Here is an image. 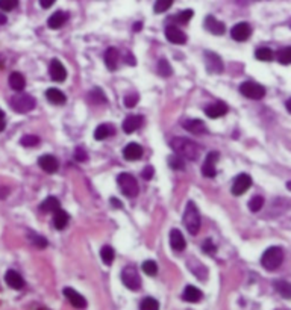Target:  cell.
I'll use <instances>...</instances> for the list:
<instances>
[{
    "mask_svg": "<svg viewBox=\"0 0 291 310\" xmlns=\"http://www.w3.org/2000/svg\"><path fill=\"white\" fill-rule=\"evenodd\" d=\"M170 147L173 149V152L178 156H181L182 159H186V160H191V162L197 160L199 155H200V150L196 146V142H193L188 138H181V136L173 138L170 141Z\"/></svg>",
    "mask_w": 291,
    "mask_h": 310,
    "instance_id": "6da1fadb",
    "label": "cell"
},
{
    "mask_svg": "<svg viewBox=\"0 0 291 310\" xmlns=\"http://www.w3.org/2000/svg\"><path fill=\"white\" fill-rule=\"evenodd\" d=\"M183 224L186 227V230H188L191 235H197L199 230H200V224H202L200 214H199L197 206L193 201H190L188 204H186V208H185V212H183Z\"/></svg>",
    "mask_w": 291,
    "mask_h": 310,
    "instance_id": "7a4b0ae2",
    "label": "cell"
},
{
    "mask_svg": "<svg viewBox=\"0 0 291 310\" xmlns=\"http://www.w3.org/2000/svg\"><path fill=\"white\" fill-rule=\"evenodd\" d=\"M284 260V251L281 247H270L264 251L261 257V265L265 268L267 271H275L281 266Z\"/></svg>",
    "mask_w": 291,
    "mask_h": 310,
    "instance_id": "3957f363",
    "label": "cell"
},
{
    "mask_svg": "<svg viewBox=\"0 0 291 310\" xmlns=\"http://www.w3.org/2000/svg\"><path fill=\"white\" fill-rule=\"evenodd\" d=\"M36 106L35 103V98L29 94H25V93H20V94H15L12 98H11V108L18 112V114H26V112H31L34 111Z\"/></svg>",
    "mask_w": 291,
    "mask_h": 310,
    "instance_id": "277c9868",
    "label": "cell"
},
{
    "mask_svg": "<svg viewBox=\"0 0 291 310\" xmlns=\"http://www.w3.org/2000/svg\"><path fill=\"white\" fill-rule=\"evenodd\" d=\"M117 183L120 186L121 192L126 195V197H129V198L135 197L138 194V191H140L137 179L132 174H129V173H121V174H118Z\"/></svg>",
    "mask_w": 291,
    "mask_h": 310,
    "instance_id": "5b68a950",
    "label": "cell"
},
{
    "mask_svg": "<svg viewBox=\"0 0 291 310\" xmlns=\"http://www.w3.org/2000/svg\"><path fill=\"white\" fill-rule=\"evenodd\" d=\"M121 281L131 291H138L141 287V277L138 276L137 268L134 266H126L121 271Z\"/></svg>",
    "mask_w": 291,
    "mask_h": 310,
    "instance_id": "8992f818",
    "label": "cell"
},
{
    "mask_svg": "<svg viewBox=\"0 0 291 310\" xmlns=\"http://www.w3.org/2000/svg\"><path fill=\"white\" fill-rule=\"evenodd\" d=\"M240 93L247 97V98H252V100H261L265 95V88L256 82H243L240 85Z\"/></svg>",
    "mask_w": 291,
    "mask_h": 310,
    "instance_id": "52a82bcc",
    "label": "cell"
},
{
    "mask_svg": "<svg viewBox=\"0 0 291 310\" xmlns=\"http://www.w3.org/2000/svg\"><path fill=\"white\" fill-rule=\"evenodd\" d=\"M205 65H206V70L210 73L218 74V73L223 71V61L214 52H205Z\"/></svg>",
    "mask_w": 291,
    "mask_h": 310,
    "instance_id": "ba28073f",
    "label": "cell"
},
{
    "mask_svg": "<svg viewBox=\"0 0 291 310\" xmlns=\"http://www.w3.org/2000/svg\"><path fill=\"white\" fill-rule=\"evenodd\" d=\"M252 186V177L249 174H240L235 177L234 180V185H232V194L240 197L243 195L249 188Z\"/></svg>",
    "mask_w": 291,
    "mask_h": 310,
    "instance_id": "9c48e42d",
    "label": "cell"
},
{
    "mask_svg": "<svg viewBox=\"0 0 291 310\" xmlns=\"http://www.w3.org/2000/svg\"><path fill=\"white\" fill-rule=\"evenodd\" d=\"M218 153L217 152H211V153H208L206 159H205V163H203V167H202V174L208 179H211V177H216L217 176V170H216V163L218 160Z\"/></svg>",
    "mask_w": 291,
    "mask_h": 310,
    "instance_id": "30bf717a",
    "label": "cell"
},
{
    "mask_svg": "<svg viewBox=\"0 0 291 310\" xmlns=\"http://www.w3.org/2000/svg\"><path fill=\"white\" fill-rule=\"evenodd\" d=\"M251 35H252V28L249 26L247 23H238L231 31V36L235 41H238V43H243V41L249 39V38H251Z\"/></svg>",
    "mask_w": 291,
    "mask_h": 310,
    "instance_id": "8fae6325",
    "label": "cell"
},
{
    "mask_svg": "<svg viewBox=\"0 0 291 310\" xmlns=\"http://www.w3.org/2000/svg\"><path fill=\"white\" fill-rule=\"evenodd\" d=\"M181 124H182V126H183L186 130H188V132L196 133V135H203V133L208 132V129H206V126H205V123H203L202 120H197V118L183 120Z\"/></svg>",
    "mask_w": 291,
    "mask_h": 310,
    "instance_id": "7c38bea8",
    "label": "cell"
},
{
    "mask_svg": "<svg viewBox=\"0 0 291 310\" xmlns=\"http://www.w3.org/2000/svg\"><path fill=\"white\" fill-rule=\"evenodd\" d=\"M165 38L173 44H185L186 43V35L176 26L165 28Z\"/></svg>",
    "mask_w": 291,
    "mask_h": 310,
    "instance_id": "4fadbf2b",
    "label": "cell"
},
{
    "mask_svg": "<svg viewBox=\"0 0 291 310\" xmlns=\"http://www.w3.org/2000/svg\"><path fill=\"white\" fill-rule=\"evenodd\" d=\"M49 73H50V77H52L55 82H64V80L67 79V70H66V67L62 65L58 59H53V61H52L50 68H49Z\"/></svg>",
    "mask_w": 291,
    "mask_h": 310,
    "instance_id": "5bb4252c",
    "label": "cell"
},
{
    "mask_svg": "<svg viewBox=\"0 0 291 310\" xmlns=\"http://www.w3.org/2000/svg\"><path fill=\"white\" fill-rule=\"evenodd\" d=\"M64 295L67 297V300L70 301L72 306H74L76 309H85L87 307V300L82 297L77 291L72 287H66L64 289Z\"/></svg>",
    "mask_w": 291,
    "mask_h": 310,
    "instance_id": "9a60e30c",
    "label": "cell"
},
{
    "mask_svg": "<svg viewBox=\"0 0 291 310\" xmlns=\"http://www.w3.org/2000/svg\"><path fill=\"white\" fill-rule=\"evenodd\" d=\"M38 163H39V167L43 168L46 173H49V174L56 173L58 168H59V163H58L56 157L52 156V155H44V156H41V157L38 159Z\"/></svg>",
    "mask_w": 291,
    "mask_h": 310,
    "instance_id": "2e32d148",
    "label": "cell"
},
{
    "mask_svg": "<svg viewBox=\"0 0 291 310\" xmlns=\"http://www.w3.org/2000/svg\"><path fill=\"white\" fill-rule=\"evenodd\" d=\"M143 123H144V120L141 115H129L123 121V130L126 133H134L135 130H138L143 126Z\"/></svg>",
    "mask_w": 291,
    "mask_h": 310,
    "instance_id": "e0dca14e",
    "label": "cell"
},
{
    "mask_svg": "<svg viewBox=\"0 0 291 310\" xmlns=\"http://www.w3.org/2000/svg\"><path fill=\"white\" fill-rule=\"evenodd\" d=\"M205 29L210 31L213 35H223L226 28L221 22H218V20L213 15H208L205 18Z\"/></svg>",
    "mask_w": 291,
    "mask_h": 310,
    "instance_id": "ac0fdd59",
    "label": "cell"
},
{
    "mask_svg": "<svg viewBox=\"0 0 291 310\" xmlns=\"http://www.w3.org/2000/svg\"><path fill=\"white\" fill-rule=\"evenodd\" d=\"M123 156H124V159H126V160H138L143 156V147L140 146V144L131 142V144H128L126 147H124Z\"/></svg>",
    "mask_w": 291,
    "mask_h": 310,
    "instance_id": "d6986e66",
    "label": "cell"
},
{
    "mask_svg": "<svg viewBox=\"0 0 291 310\" xmlns=\"http://www.w3.org/2000/svg\"><path fill=\"white\" fill-rule=\"evenodd\" d=\"M169 238H170V245H172V248H173L175 251H182V250H185V247H186L185 238H183V235H182L178 229L170 230Z\"/></svg>",
    "mask_w": 291,
    "mask_h": 310,
    "instance_id": "ffe728a7",
    "label": "cell"
},
{
    "mask_svg": "<svg viewBox=\"0 0 291 310\" xmlns=\"http://www.w3.org/2000/svg\"><path fill=\"white\" fill-rule=\"evenodd\" d=\"M205 114L210 118H220L223 115L227 114V106L224 105L223 101H217L214 105H210L205 108Z\"/></svg>",
    "mask_w": 291,
    "mask_h": 310,
    "instance_id": "44dd1931",
    "label": "cell"
},
{
    "mask_svg": "<svg viewBox=\"0 0 291 310\" xmlns=\"http://www.w3.org/2000/svg\"><path fill=\"white\" fill-rule=\"evenodd\" d=\"M69 20V14L62 12V11H56L53 15H50V18L47 20V26L50 29H59L66 25V22Z\"/></svg>",
    "mask_w": 291,
    "mask_h": 310,
    "instance_id": "7402d4cb",
    "label": "cell"
},
{
    "mask_svg": "<svg viewBox=\"0 0 291 310\" xmlns=\"http://www.w3.org/2000/svg\"><path fill=\"white\" fill-rule=\"evenodd\" d=\"M105 64H107L109 71H115L117 70V67L120 64V53H118L117 49L111 47V49L107 50V53H105Z\"/></svg>",
    "mask_w": 291,
    "mask_h": 310,
    "instance_id": "603a6c76",
    "label": "cell"
},
{
    "mask_svg": "<svg viewBox=\"0 0 291 310\" xmlns=\"http://www.w3.org/2000/svg\"><path fill=\"white\" fill-rule=\"evenodd\" d=\"M5 281H6V284H8L9 287H12V289H23V286H25L23 277L20 276L17 271H14V270H9V271L5 274Z\"/></svg>",
    "mask_w": 291,
    "mask_h": 310,
    "instance_id": "cb8c5ba5",
    "label": "cell"
},
{
    "mask_svg": "<svg viewBox=\"0 0 291 310\" xmlns=\"http://www.w3.org/2000/svg\"><path fill=\"white\" fill-rule=\"evenodd\" d=\"M9 87L14 90V91H23L25 87H26V79L22 73H11L9 74Z\"/></svg>",
    "mask_w": 291,
    "mask_h": 310,
    "instance_id": "d4e9b609",
    "label": "cell"
},
{
    "mask_svg": "<svg viewBox=\"0 0 291 310\" xmlns=\"http://www.w3.org/2000/svg\"><path fill=\"white\" fill-rule=\"evenodd\" d=\"M53 224L58 230H62V229H66L69 221H70V217L66 211H62V209H58L56 212H53Z\"/></svg>",
    "mask_w": 291,
    "mask_h": 310,
    "instance_id": "484cf974",
    "label": "cell"
},
{
    "mask_svg": "<svg viewBox=\"0 0 291 310\" xmlns=\"http://www.w3.org/2000/svg\"><path fill=\"white\" fill-rule=\"evenodd\" d=\"M183 300L188 301V303H197L202 300V291L200 289H197L196 286H186L185 291H183Z\"/></svg>",
    "mask_w": 291,
    "mask_h": 310,
    "instance_id": "4316f807",
    "label": "cell"
},
{
    "mask_svg": "<svg viewBox=\"0 0 291 310\" xmlns=\"http://www.w3.org/2000/svg\"><path fill=\"white\" fill-rule=\"evenodd\" d=\"M46 97H47V100L50 103H53V105H62V103H66V100H67L66 94L62 93L61 90H58V88L47 90L46 91Z\"/></svg>",
    "mask_w": 291,
    "mask_h": 310,
    "instance_id": "83f0119b",
    "label": "cell"
},
{
    "mask_svg": "<svg viewBox=\"0 0 291 310\" xmlns=\"http://www.w3.org/2000/svg\"><path fill=\"white\" fill-rule=\"evenodd\" d=\"M188 268L191 270V273L194 274V276H197L200 280H206V276H208V270L205 268V265L202 263V262H199V260H190L188 262Z\"/></svg>",
    "mask_w": 291,
    "mask_h": 310,
    "instance_id": "f1b7e54d",
    "label": "cell"
},
{
    "mask_svg": "<svg viewBox=\"0 0 291 310\" xmlns=\"http://www.w3.org/2000/svg\"><path fill=\"white\" fill-rule=\"evenodd\" d=\"M111 135H114V126H111V124H100V126H97L94 130V138L99 141L107 139Z\"/></svg>",
    "mask_w": 291,
    "mask_h": 310,
    "instance_id": "f546056e",
    "label": "cell"
},
{
    "mask_svg": "<svg viewBox=\"0 0 291 310\" xmlns=\"http://www.w3.org/2000/svg\"><path fill=\"white\" fill-rule=\"evenodd\" d=\"M39 209L43 212H56L58 209H61L59 200L56 197H47L43 203L39 204Z\"/></svg>",
    "mask_w": 291,
    "mask_h": 310,
    "instance_id": "4dcf8cb0",
    "label": "cell"
},
{
    "mask_svg": "<svg viewBox=\"0 0 291 310\" xmlns=\"http://www.w3.org/2000/svg\"><path fill=\"white\" fill-rule=\"evenodd\" d=\"M100 257H102V260H103V263H105V265H111V263L114 262V257H115L114 248L109 247V245L102 247V250H100Z\"/></svg>",
    "mask_w": 291,
    "mask_h": 310,
    "instance_id": "1f68e13d",
    "label": "cell"
},
{
    "mask_svg": "<svg viewBox=\"0 0 291 310\" xmlns=\"http://www.w3.org/2000/svg\"><path fill=\"white\" fill-rule=\"evenodd\" d=\"M158 73L162 76V77H169L172 76L173 70H172V65L169 64V61L165 58H161L159 62H158Z\"/></svg>",
    "mask_w": 291,
    "mask_h": 310,
    "instance_id": "d6a6232c",
    "label": "cell"
},
{
    "mask_svg": "<svg viewBox=\"0 0 291 310\" xmlns=\"http://www.w3.org/2000/svg\"><path fill=\"white\" fill-rule=\"evenodd\" d=\"M255 58L258 61H262V62H270L273 59V52L267 49V47H261L255 52Z\"/></svg>",
    "mask_w": 291,
    "mask_h": 310,
    "instance_id": "836d02e7",
    "label": "cell"
},
{
    "mask_svg": "<svg viewBox=\"0 0 291 310\" xmlns=\"http://www.w3.org/2000/svg\"><path fill=\"white\" fill-rule=\"evenodd\" d=\"M275 287H276V291L284 297V298H290V284H288V281H285V280H276L275 281Z\"/></svg>",
    "mask_w": 291,
    "mask_h": 310,
    "instance_id": "e575fe53",
    "label": "cell"
},
{
    "mask_svg": "<svg viewBox=\"0 0 291 310\" xmlns=\"http://www.w3.org/2000/svg\"><path fill=\"white\" fill-rule=\"evenodd\" d=\"M88 98H90V101H91V103H94V105H97V103H107V97H105V94H103V91H102V90H99V88H94V90L90 93Z\"/></svg>",
    "mask_w": 291,
    "mask_h": 310,
    "instance_id": "d590c367",
    "label": "cell"
},
{
    "mask_svg": "<svg viewBox=\"0 0 291 310\" xmlns=\"http://www.w3.org/2000/svg\"><path fill=\"white\" fill-rule=\"evenodd\" d=\"M278 61L282 65H288L291 62V47H284L278 52Z\"/></svg>",
    "mask_w": 291,
    "mask_h": 310,
    "instance_id": "8d00e7d4",
    "label": "cell"
},
{
    "mask_svg": "<svg viewBox=\"0 0 291 310\" xmlns=\"http://www.w3.org/2000/svg\"><path fill=\"white\" fill-rule=\"evenodd\" d=\"M140 310H159V304L155 298H144L140 304Z\"/></svg>",
    "mask_w": 291,
    "mask_h": 310,
    "instance_id": "74e56055",
    "label": "cell"
},
{
    "mask_svg": "<svg viewBox=\"0 0 291 310\" xmlns=\"http://www.w3.org/2000/svg\"><path fill=\"white\" fill-rule=\"evenodd\" d=\"M175 0H156L155 2V6H153V11L156 14H161V12H165L172 5H173Z\"/></svg>",
    "mask_w": 291,
    "mask_h": 310,
    "instance_id": "f35d334b",
    "label": "cell"
},
{
    "mask_svg": "<svg viewBox=\"0 0 291 310\" xmlns=\"http://www.w3.org/2000/svg\"><path fill=\"white\" fill-rule=\"evenodd\" d=\"M193 15H194V12H193L191 9H185V11L176 14L175 20H176L178 23H181V25H186V23H188L190 20L193 18Z\"/></svg>",
    "mask_w": 291,
    "mask_h": 310,
    "instance_id": "ab89813d",
    "label": "cell"
},
{
    "mask_svg": "<svg viewBox=\"0 0 291 310\" xmlns=\"http://www.w3.org/2000/svg\"><path fill=\"white\" fill-rule=\"evenodd\" d=\"M264 206V198L261 195H255L251 201H249V209L252 212H259Z\"/></svg>",
    "mask_w": 291,
    "mask_h": 310,
    "instance_id": "60d3db41",
    "label": "cell"
},
{
    "mask_svg": "<svg viewBox=\"0 0 291 310\" xmlns=\"http://www.w3.org/2000/svg\"><path fill=\"white\" fill-rule=\"evenodd\" d=\"M143 271L147 274V276H150V277H153V276H156V273H158V265L153 262V260H146L144 263H143Z\"/></svg>",
    "mask_w": 291,
    "mask_h": 310,
    "instance_id": "b9f144b4",
    "label": "cell"
},
{
    "mask_svg": "<svg viewBox=\"0 0 291 310\" xmlns=\"http://www.w3.org/2000/svg\"><path fill=\"white\" fill-rule=\"evenodd\" d=\"M20 142H22L23 147H36L39 144V138L35 135H25L22 139H20Z\"/></svg>",
    "mask_w": 291,
    "mask_h": 310,
    "instance_id": "7bdbcfd3",
    "label": "cell"
},
{
    "mask_svg": "<svg viewBox=\"0 0 291 310\" xmlns=\"http://www.w3.org/2000/svg\"><path fill=\"white\" fill-rule=\"evenodd\" d=\"M169 165L173 168V170H183V159L178 155H173L170 159H169Z\"/></svg>",
    "mask_w": 291,
    "mask_h": 310,
    "instance_id": "ee69618b",
    "label": "cell"
},
{
    "mask_svg": "<svg viewBox=\"0 0 291 310\" xmlns=\"http://www.w3.org/2000/svg\"><path fill=\"white\" fill-rule=\"evenodd\" d=\"M202 250H203L206 254H211V256H214V254H216V251H217V247L214 245L213 239H206V241L202 244Z\"/></svg>",
    "mask_w": 291,
    "mask_h": 310,
    "instance_id": "f6af8a7d",
    "label": "cell"
},
{
    "mask_svg": "<svg viewBox=\"0 0 291 310\" xmlns=\"http://www.w3.org/2000/svg\"><path fill=\"white\" fill-rule=\"evenodd\" d=\"M18 6V0H0V9L2 11H12Z\"/></svg>",
    "mask_w": 291,
    "mask_h": 310,
    "instance_id": "bcb514c9",
    "label": "cell"
},
{
    "mask_svg": "<svg viewBox=\"0 0 291 310\" xmlns=\"http://www.w3.org/2000/svg\"><path fill=\"white\" fill-rule=\"evenodd\" d=\"M138 100H140L138 94H135V93L128 94L126 97H124V105H126L128 108H134V106L137 105V103H138Z\"/></svg>",
    "mask_w": 291,
    "mask_h": 310,
    "instance_id": "7dc6e473",
    "label": "cell"
},
{
    "mask_svg": "<svg viewBox=\"0 0 291 310\" xmlns=\"http://www.w3.org/2000/svg\"><path fill=\"white\" fill-rule=\"evenodd\" d=\"M31 241H32V242H34V245H35V247H38V248H44V247H47V241H46L43 236L31 235Z\"/></svg>",
    "mask_w": 291,
    "mask_h": 310,
    "instance_id": "c3c4849f",
    "label": "cell"
},
{
    "mask_svg": "<svg viewBox=\"0 0 291 310\" xmlns=\"http://www.w3.org/2000/svg\"><path fill=\"white\" fill-rule=\"evenodd\" d=\"M74 159L77 160V162H85L87 159H88V155H87V152L82 149V147H77L76 150H74Z\"/></svg>",
    "mask_w": 291,
    "mask_h": 310,
    "instance_id": "681fc988",
    "label": "cell"
},
{
    "mask_svg": "<svg viewBox=\"0 0 291 310\" xmlns=\"http://www.w3.org/2000/svg\"><path fill=\"white\" fill-rule=\"evenodd\" d=\"M153 174H155V170H153V167H146L143 171H141V177L144 179V180H150L152 177H153Z\"/></svg>",
    "mask_w": 291,
    "mask_h": 310,
    "instance_id": "f907efd6",
    "label": "cell"
},
{
    "mask_svg": "<svg viewBox=\"0 0 291 310\" xmlns=\"http://www.w3.org/2000/svg\"><path fill=\"white\" fill-rule=\"evenodd\" d=\"M6 127V118H5V112L0 109V132H3Z\"/></svg>",
    "mask_w": 291,
    "mask_h": 310,
    "instance_id": "816d5d0a",
    "label": "cell"
},
{
    "mask_svg": "<svg viewBox=\"0 0 291 310\" xmlns=\"http://www.w3.org/2000/svg\"><path fill=\"white\" fill-rule=\"evenodd\" d=\"M55 2H56V0H39V5H41V8L49 9L50 6H53Z\"/></svg>",
    "mask_w": 291,
    "mask_h": 310,
    "instance_id": "f5cc1de1",
    "label": "cell"
},
{
    "mask_svg": "<svg viewBox=\"0 0 291 310\" xmlns=\"http://www.w3.org/2000/svg\"><path fill=\"white\" fill-rule=\"evenodd\" d=\"M124 61H126L128 64H131V65H135L137 64V61L134 59V56L131 53H128V58H124Z\"/></svg>",
    "mask_w": 291,
    "mask_h": 310,
    "instance_id": "db71d44e",
    "label": "cell"
},
{
    "mask_svg": "<svg viewBox=\"0 0 291 310\" xmlns=\"http://www.w3.org/2000/svg\"><path fill=\"white\" fill-rule=\"evenodd\" d=\"M111 203L115 206V208H121V204H120V201L117 198H111Z\"/></svg>",
    "mask_w": 291,
    "mask_h": 310,
    "instance_id": "11a10c76",
    "label": "cell"
},
{
    "mask_svg": "<svg viewBox=\"0 0 291 310\" xmlns=\"http://www.w3.org/2000/svg\"><path fill=\"white\" fill-rule=\"evenodd\" d=\"M5 23H6V17L0 12V25H5Z\"/></svg>",
    "mask_w": 291,
    "mask_h": 310,
    "instance_id": "9f6ffc18",
    "label": "cell"
},
{
    "mask_svg": "<svg viewBox=\"0 0 291 310\" xmlns=\"http://www.w3.org/2000/svg\"><path fill=\"white\" fill-rule=\"evenodd\" d=\"M140 29H141V23H138L137 26L134 25V31H140Z\"/></svg>",
    "mask_w": 291,
    "mask_h": 310,
    "instance_id": "6f0895ef",
    "label": "cell"
}]
</instances>
